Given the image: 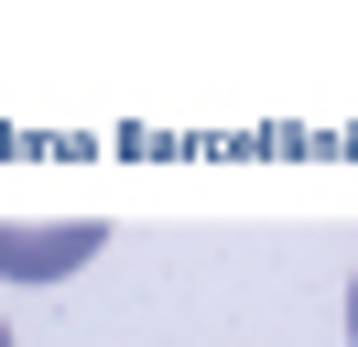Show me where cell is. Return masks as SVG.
Segmentation results:
<instances>
[{
  "label": "cell",
  "mask_w": 358,
  "mask_h": 347,
  "mask_svg": "<svg viewBox=\"0 0 358 347\" xmlns=\"http://www.w3.org/2000/svg\"><path fill=\"white\" fill-rule=\"evenodd\" d=\"M98 260V217H55V228H0V282H66Z\"/></svg>",
  "instance_id": "6da1fadb"
},
{
  "label": "cell",
  "mask_w": 358,
  "mask_h": 347,
  "mask_svg": "<svg viewBox=\"0 0 358 347\" xmlns=\"http://www.w3.org/2000/svg\"><path fill=\"white\" fill-rule=\"evenodd\" d=\"M348 347H358V282H348Z\"/></svg>",
  "instance_id": "7a4b0ae2"
},
{
  "label": "cell",
  "mask_w": 358,
  "mask_h": 347,
  "mask_svg": "<svg viewBox=\"0 0 358 347\" xmlns=\"http://www.w3.org/2000/svg\"><path fill=\"white\" fill-rule=\"evenodd\" d=\"M0 347H11V325H0Z\"/></svg>",
  "instance_id": "3957f363"
}]
</instances>
